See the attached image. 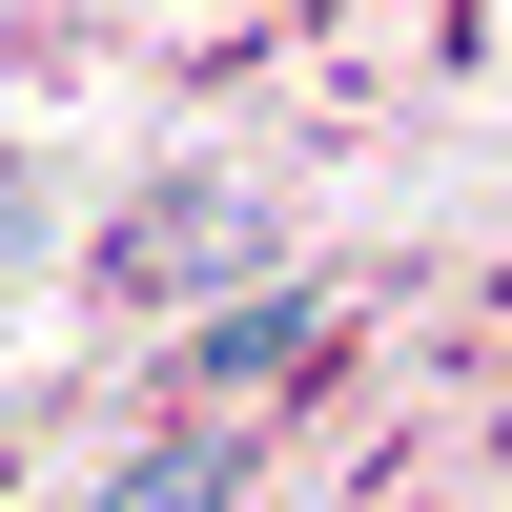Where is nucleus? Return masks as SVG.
Wrapping results in <instances>:
<instances>
[{
	"instance_id": "1",
	"label": "nucleus",
	"mask_w": 512,
	"mask_h": 512,
	"mask_svg": "<svg viewBox=\"0 0 512 512\" xmlns=\"http://www.w3.org/2000/svg\"><path fill=\"white\" fill-rule=\"evenodd\" d=\"M287 349H328V287H267V308H226V328H205V390H246V369H287Z\"/></svg>"
},
{
	"instance_id": "2",
	"label": "nucleus",
	"mask_w": 512,
	"mask_h": 512,
	"mask_svg": "<svg viewBox=\"0 0 512 512\" xmlns=\"http://www.w3.org/2000/svg\"><path fill=\"white\" fill-rule=\"evenodd\" d=\"M103 512H226V451H164V472H123Z\"/></svg>"
}]
</instances>
